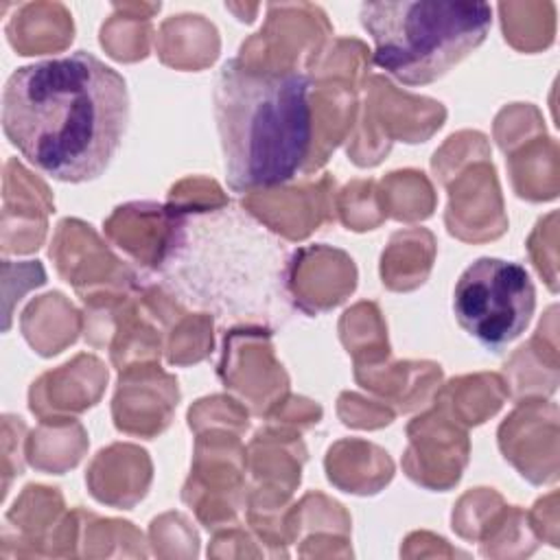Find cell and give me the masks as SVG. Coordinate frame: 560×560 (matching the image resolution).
Returning a JSON list of instances; mask_svg holds the SVG:
<instances>
[{"mask_svg":"<svg viewBox=\"0 0 560 560\" xmlns=\"http://www.w3.org/2000/svg\"><path fill=\"white\" fill-rule=\"evenodd\" d=\"M127 122V81L85 50L22 66L2 90L7 140L57 182L96 179L118 151Z\"/></svg>","mask_w":560,"mask_h":560,"instance_id":"6da1fadb","label":"cell"},{"mask_svg":"<svg viewBox=\"0 0 560 560\" xmlns=\"http://www.w3.org/2000/svg\"><path fill=\"white\" fill-rule=\"evenodd\" d=\"M214 122L225 182L245 192L289 182L313 142L311 81L293 68L228 59L214 81Z\"/></svg>","mask_w":560,"mask_h":560,"instance_id":"7a4b0ae2","label":"cell"},{"mask_svg":"<svg viewBox=\"0 0 560 560\" xmlns=\"http://www.w3.org/2000/svg\"><path fill=\"white\" fill-rule=\"evenodd\" d=\"M359 20L374 42V66L416 88L438 81L481 46L492 9L459 0L363 2Z\"/></svg>","mask_w":560,"mask_h":560,"instance_id":"3957f363","label":"cell"},{"mask_svg":"<svg viewBox=\"0 0 560 560\" xmlns=\"http://www.w3.org/2000/svg\"><path fill=\"white\" fill-rule=\"evenodd\" d=\"M171 256L162 262H212L228 271L238 317H262L284 298V249L262 225L232 208L179 212L171 230Z\"/></svg>","mask_w":560,"mask_h":560,"instance_id":"277c9868","label":"cell"},{"mask_svg":"<svg viewBox=\"0 0 560 560\" xmlns=\"http://www.w3.org/2000/svg\"><path fill=\"white\" fill-rule=\"evenodd\" d=\"M534 308V282L527 269L514 260L477 258L462 271L453 291L457 324L492 352L525 332Z\"/></svg>","mask_w":560,"mask_h":560,"instance_id":"5b68a950","label":"cell"}]
</instances>
